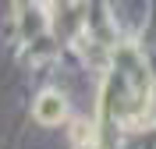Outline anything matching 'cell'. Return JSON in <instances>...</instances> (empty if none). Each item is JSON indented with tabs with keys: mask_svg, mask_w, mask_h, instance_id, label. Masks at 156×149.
Segmentation results:
<instances>
[{
	"mask_svg": "<svg viewBox=\"0 0 156 149\" xmlns=\"http://www.w3.org/2000/svg\"><path fill=\"white\" fill-rule=\"evenodd\" d=\"M36 114H39V121L53 124V121H60V117H64V99H60L57 92H46V96L36 103Z\"/></svg>",
	"mask_w": 156,
	"mask_h": 149,
	"instance_id": "cell-1",
	"label": "cell"
}]
</instances>
